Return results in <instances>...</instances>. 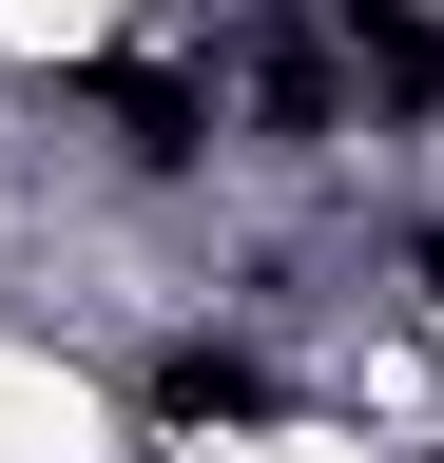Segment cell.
I'll return each instance as SVG.
<instances>
[{
	"label": "cell",
	"mask_w": 444,
	"mask_h": 463,
	"mask_svg": "<svg viewBox=\"0 0 444 463\" xmlns=\"http://www.w3.org/2000/svg\"><path fill=\"white\" fill-rule=\"evenodd\" d=\"M309 39H328V78H367V97H444V20L425 0H309Z\"/></svg>",
	"instance_id": "6da1fadb"
}]
</instances>
